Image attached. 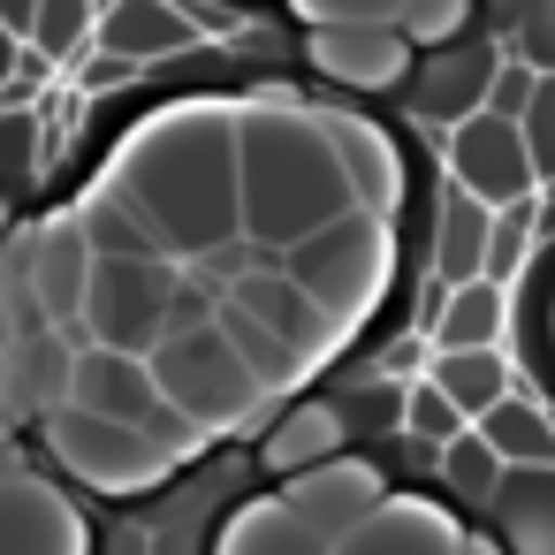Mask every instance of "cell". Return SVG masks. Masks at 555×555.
<instances>
[{
	"mask_svg": "<svg viewBox=\"0 0 555 555\" xmlns=\"http://www.w3.org/2000/svg\"><path fill=\"white\" fill-rule=\"evenodd\" d=\"M236 138H244V107H214V100L168 107L122 138L107 176L153 221L168 259H206L244 236V145Z\"/></svg>",
	"mask_w": 555,
	"mask_h": 555,
	"instance_id": "1",
	"label": "cell"
},
{
	"mask_svg": "<svg viewBox=\"0 0 555 555\" xmlns=\"http://www.w3.org/2000/svg\"><path fill=\"white\" fill-rule=\"evenodd\" d=\"M236 145H244V236L259 251H289L358 206L327 115L297 100H251Z\"/></svg>",
	"mask_w": 555,
	"mask_h": 555,
	"instance_id": "2",
	"label": "cell"
},
{
	"mask_svg": "<svg viewBox=\"0 0 555 555\" xmlns=\"http://www.w3.org/2000/svg\"><path fill=\"white\" fill-rule=\"evenodd\" d=\"M282 267L358 335L373 312H380V297H388V267H396V236H388V214H365V206H350L343 221H327V229H312L305 244H289L282 251Z\"/></svg>",
	"mask_w": 555,
	"mask_h": 555,
	"instance_id": "3",
	"label": "cell"
},
{
	"mask_svg": "<svg viewBox=\"0 0 555 555\" xmlns=\"http://www.w3.org/2000/svg\"><path fill=\"white\" fill-rule=\"evenodd\" d=\"M153 373H160L168 403H183L206 434H244V426L267 411V388H259V373L236 358L221 312H214L206 327H176V335L153 350Z\"/></svg>",
	"mask_w": 555,
	"mask_h": 555,
	"instance_id": "4",
	"label": "cell"
},
{
	"mask_svg": "<svg viewBox=\"0 0 555 555\" xmlns=\"http://www.w3.org/2000/svg\"><path fill=\"white\" fill-rule=\"evenodd\" d=\"M183 289V267L168 251L153 259H100L92 267V297H85V327L92 343H115V350H160L168 343V305Z\"/></svg>",
	"mask_w": 555,
	"mask_h": 555,
	"instance_id": "5",
	"label": "cell"
},
{
	"mask_svg": "<svg viewBox=\"0 0 555 555\" xmlns=\"http://www.w3.org/2000/svg\"><path fill=\"white\" fill-rule=\"evenodd\" d=\"M47 441H54V456H62L85 487H100V494H145V487H160L168 464H176L145 426L100 418V411H85V403H62V411L47 418Z\"/></svg>",
	"mask_w": 555,
	"mask_h": 555,
	"instance_id": "6",
	"label": "cell"
},
{
	"mask_svg": "<svg viewBox=\"0 0 555 555\" xmlns=\"http://www.w3.org/2000/svg\"><path fill=\"white\" fill-rule=\"evenodd\" d=\"M502 62H509V47L494 31H464L449 47H426L418 69H411V85H403L411 92V115L434 122V130H456V122L487 115V92H494Z\"/></svg>",
	"mask_w": 555,
	"mask_h": 555,
	"instance_id": "7",
	"label": "cell"
},
{
	"mask_svg": "<svg viewBox=\"0 0 555 555\" xmlns=\"http://www.w3.org/2000/svg\"><path fill=\"white\" fill-rule=\"evenodd\" d=\"M441 138H449V145H441V153H449V183H464L472 198H487V206H525V198L547 191L525 122H509V115H472V122H456V130H441Z\"/></svg>",
	"mask_w": 555,
	"mask_h": 555,
	"instance_id": "8",
	"label": "cell"
},
{
	"mask_svg": "<svg viewBox=\"0 0 555 555\" xmlns=\"http://www.w3.org/2000/svg\"><path fill=\"white\" fill-rule=\"evenodd\" d=\"M92 267H100V251L85 244L77 214L39 221L31 244H24V297H31V320H47V327H85Z\"/></svg>",
	"mask_w": 555,
	"mask_h": 555,
	"instance_id": "9",
	"label": "cell"
},
{
	"mask_svg": "<svg viewBox=\"0 0 555 555\" xmlns=\"http://www.w3.org/2000/svg\"><path fill=\"white\" fill-rule=\"evenodd\" d=\"M305 54L343 92H403L418 69V47L403 24H335V31H312Z\"/></svg>",
	"mask_w": 555,
	"mask_h": 555,
	"instance_id": "10",
	"label": "cell"
},
{
	"mask_svg": "<svg viewBox=\"0 0 555 555\" xmlns=\"http://www.w3.org/2000/svg\"><path fill=\"white\" fill-rule=\"evenodd\" d=\"M282 502L343 547V540H350V532H358V525L388 502V479H380L365 456H350V449H343V456H327V464H312V472L282 479Z\"/></svg>",
	"mask_w": 555,
	"mask_h": 555,
	"instance_id": "11",
	"label": "cell"
},
{
	"mask_svg": "<svg viewBox=\"0 0 555 555\" xmlns=\"http://www.w3.org/2000/svg\"><path fill=\"white\" fill-rule=\"evenodd\" d=\"M229 297H236L244 312H259L274 335H289V343H297L312 365H327V358L350 343V327H343V320H335V312H327V305H320V297H312V289L289 274V267H251V274H244Z\"/></svg>",
	"mask_w": 555,
	"mask_h": 555,
	"instance_id": "12",
	"label": "cell"
},
{
	"mask_svg": "<svg viewBox=\"0 0 555 555\" xmlns=\"http://www.w3.org/2000/svg\"><path fill=\"white\" fill-rule=\"evenodd\" d=\"M160 373H153V358L145 350H115V343H85L77 350V388H69V403H85V411H100V418H122V426H145L153 411H160Z\"/></svg>",
	"mask_w": 555,
	"mask_h": 555,
	"instance_id": "13",
	"label": "cell"
},
{
	"mask_svg": "<svg viewBox=\"0 0 555 555\" xmlns=\"http://www.w3.org/2000/svg\"><path fill=\"white\" fill-rule=\"evenodd\" d=\"M85 517L47 487V479H24L9 472L0 479V555H85Z\"/></svg>",
	"mask_w": 555,
	"mask_h": 555,
	"instance_id": "14",
	"label": "cell"
},
{
	"mask_svg": "<svg viewBox=\"0 0 555 555\" xmlns=\"http://www.w3.org/2000/svg\"><path fill=\"white\" fill-rule=\"evenodd\" d=\"M327 138H335V153H343V176H350L358 206H365V214H396V206H403V191H411L403 145H396L373 115H350V107H335V115H327Z\"/></svg>",
	"mask_w": 555,
	"mask_h": 555,
	"instance_id": "15",
	"label": "cell"
},
{
	"mask_svg": "<svg viewBox=\"0 0 555 555\" xmlns=\"http://www.w3.org/2000/svg\"><path fill=\"white\" fill-rule=\"evenodd\" d=\"M472 540L456 532L449 509H434L426 494H388L335 555H464Z\"/></svg>",
	"mask_w": 555,
	"mask_h": 555,
	"instance_id": "16",
	"label": "cell"
},
{
	"mask_svg": "<svg viewBox=\"0 0 555 555\" xmlns=\"http://www.w3.org/2000/svg\"><path fill=\"white\" fill-rule=\"evenodd\" d=\"M191 39H198V24H191L183 0H107V9H100V54H115L130 69L168 62Z\"/></svg>",
	"mask_w": 555,
	"mask_h": 555,
	"instance_id": "17",
	"label": "cell"
},
{
	"mask_svg": "<svg viewBox=\"0 0 555 555\" xmlns=\"http://www.w3.org/2000/svg\"><path fill=\"white\" fill-rule=\"evenodd\" d=\"M487 509H494L502 555H555V464H509Z\"/></svg>",
	"mask_w": 555,
	"mask_h": 555,
	"instance_id": "18",
	"label": "cell"
},
{
	"mask_svg": "<svg viewBox=\"0 0 555 555\" xmlns=\"http://www.w3.org/2000/svg\"><path fill=\"white\" fill-rule=\"evenodd\" d=\"M358 434H350V418H343V396L327 403V396H312V403H289V418L267 434V472L274 479H297V472H312V464H327V456H343Z\"/></svg>",
	"mask_w": 555,
	"mask_h": 555,
	"instance_id": "19",
	"label": "cell"
},
{
	"mask_svg": "<svg viewBox=\"0 0 555 555\" xmlns=\"http://www.w3.org/2000/svg\"><path fill=\"white\" fill-rule=\"evenodd\" d=\"M487 244H494V206L472 198L464 183L441 191V214H434V282H479L487 274Z\"/></svg>",
	"mask_w": 555,
	"mask_h": 555,
	"instance_id": "20",
	"label": "cell"
},
{
	"mask_svg": "<svg viewBox=\"0 0 555 555\" xmlns=\"http://www.w3.org/2000/svg\"><path fill=\"white\" fill-rule=\"evenodd\" d=\"M214 555H335V540H327L320 525H305L282 494H267V502L229 509V525H221Z\"/></svg>",
	"mask_w": 555,
	"mask_h": 555,
	"instance_id": "21",
	"label": "cell"
},
{
	"mask_svg": "<svg viewBox=\"0 0 555 555\" xmlns=\"http://www.w3.org/2000/svg\"><path fill=\"white\" fill-rule=\"evenodd\" d=\"M77 335L69 327H47V320H31L24 335H16V403H31L39 418H54L62 403H69V388H77Z\"/></svg>",
	"mask_w": 555,
	"mask_h": 555,
	"instance_id": "22",
	"label": "cell"
},
{
	"mask_svg": "<svg viewBox=\"0 0 555 555\" xmlns=\"http://www.w3.org/2000/svg\"><path fill=\"white\" fill-rule=\"evenodd\" d=\"M426 335H434V350H502V335H509V282H494V274L456 282Z\"/></svg>",
	"mask_w": 555,
	"mask_h": 555,
	"instance_id": "23",
	"label": "cell"
},
{
	"mask_svg": "<svg viewBox=\"0 0 555 555\" xmlns=\"http://www.w3.org/2000/svg\"><path fill=\"white\" fill-rule=\"evenodd\" d=\"M69 214H77V229H85V244H92L100 259H153V251H160L153 221L130 206V191H122L115 176H100V183H92Z\"/></svg>",
	"mask_w": 555,
	"mask_h": 555,
	"instance_id": "24",
	"label": "cell"
},
{
	"mask_svg": "<svg viewBox=\"0 0 555 555\" xmlns=\"http://www.w3.org/2000/svg\"><path fill=\"white\" fill-rule=\"evenodd\" d=\"M221 327H229L236 358H244V365L259 373V388H267V396H289V388H305V380L320 373V365H312V358H305V350H297L289 335H274V327H267L259 312H244L236 297L221 305Z\"/></svg>",
	"mask_w": 555,
	"mask_h": 555,
	"instance_id": "25",
	"label": "cell"
},
{
	"mask_svg": "<svg viewBox=\"0 0 555 555\" xmlns=\"http://www.w3.org/2000/svg\"><path fill=\"white\" fill-rule=\"evenodd\" d=\"M426 380H441L456 403H464V418L479 426L517 380H509V358L502 350H434V365H426Z\"/></svg>",
	"mask_w": 555,
	"mask_h": 555,
	"instance_id": "26",
	"label": "cell"
},
{
	"mask_svg": "<svg viewBox=\"0 0 555 555\" xmlns=\"http://www.w3.org/2000/svg\"><path fill=\"white\" fill-rule=\"evenodd\" d=\"M479 434H487L509 464H555V411H547L540 396H525V388H509V396L479 418Z\"/></svg>",
	"mask_w": 555,
	"mask_h": 555,
	"instance_id": "27",
	"label": "cell"
},
{
	"mask_svg": "<svg viewBox=\"0 0 555 555\" xmlns=\"http://www.w3.org/2000/svg\"><path fill=\"white\" fill-rule=\"evenodd\" d=\"M434 464H441V487H449L456 502H472V509H487V502L502 494V479H509V456H502L479 426H464V434H456Z\"/></svg>",
	"mask_w": 555,
	"mask_h": 555,
	"instance_id": "28",
	"label": "cell"
},
{
	"mask_svg": "<svg viewBox=\"0 0 555 555\" xmlns=\"http://www.w3.org/2000/svg\"><path fill=\"white\" fill-rule=\"evenodd\" d=\"M24 47H39L47 62H77L85 47H100V0H39Z\"/></svg>",
	"mask_w": 555,
	"mask_h": 555,
	"instance_id": "29",
	"label": "cell"
},
{
	"mask_svg": "<svg viewBox=\"0 0 555 555\" xmlns=\"http://www.w3.org/2000/svg\"><path fill=\"white\" fill-rule=\"evenodd\" d=\"M547 244V221H540V198L525 206H494V244H487V274L494 282H525L532 251Z\"/></svg>",
	"mask_w": 555,
	"mask_h": 555,
	"instance_id": "30",
	"label": "cell"
},
{
	"mask_svg": "<svg viewBox=\"0 0 555 555\" xmlns=\"http://www.w3.org/2000/svg\"><path fill=\"white\" fill-rule=\"evenodd\" d=\"M343 418H350V434H403V418H411V380L373 373L365 388L343 396Z\"/></svg>",
	"mask_w": 555,
	"mask_h": 555,
	"instance_id": "31",
	"label": "cell"
},
{
	"mask_svg": "<svg viewBox=\"0 0 555 555\" xmlns=\"http://www.w3.org/2000/svg\"><path fill=\"white\" fill-rule=\"evenodd\" d=\"M464 426H472V418H464V403H456L441 380H426V373H418V380H411V418H403V434H411V441H434V449H449Z\"/></svg>",
	"mask_w": 555,
	"mask_h": 555,
	"instance_id": "32",
	"label": "cell"
},
{
	"mask_svg": "<svg viewBox=\"0 0 555 555\" xmlns=\"http://www.w3.org/2000/svg\"><path fill=\"white\" fill-rule=\"evenodd\" d=\"M479 9H487V0H411V9H403V31H411V47L426 54V47H449V39H464Z\"/></svg>",
	"mask_w": 555,
	"mask_h": 555,
	"instance_id": "33",
	"label": "cell"
},
{
	"mask_svg": "<svg viewBox=\"0 0 555 555\" xmlns=\"http://www.w3.org/2000/svg\"><path fill=\"white\" fill-rule=\"evenodd\" d=\"M289 9H297V24L335 31V24H403L411 0H289Z\"/></svg>",
	"mask_w": 555,
	"mask_h": 555,
	"instance_id": "34",
	"label": "cell"
},
{
	"mask_svg": "<svg viewBox=\"0 0 555 555\" xmlns=\"http://www.w3.org/2000/svg\"><path fill=\"white\" fill-rule=\"evenodd\" d=\"M145 434H153V441H160V449H168L176 464H191V456H198V449L214 441V434H206V426H198V418H191L183 403H168V396H160V411L145 418Z\"/></svg>",
	"mask_w": 555,
	"mask_h": 555,
	"instance_id": "35",
	"label": "cell"
},
{
	"mask_svg": "<svg viewBox=\"0 0 555 555\" xmlns=\"http://www.w3.org/2000/svg\"><path fill=\"white\" fill-rule=\"evenodd\" d=\"M509 54H525L540 77H555V0H532L525 24L509 31Z\"/></svg>",
	"mask_w": 555,
	"mask_h": 555,
	"instance_id": "36",
	"label": "cell"
},
{
	"mask_svg": "<svg viewBox=\"0 0 555 555\" xmlns=\"http://www.w3.org/2000/svg\"><path fill=\"white\" fill-rule=\"evenodd\" d=\"M532 92H540V69H532L525 54H509V62H502V77H494V92H487V115H509V122H525Z\"/></svg>",
	"mask_w": 555,
	"mask_h": 555,
	"instance_id": "37",
	"label": "cell"
},
{
	"mask_svg": "<svg viewBox=\"0 0 555 555\" xmlns=\"http://www.w3.org/2000/svg\"><path fill=\"white\" fill-rule=\"evenodd\" d=\"M525 138H532L540 183H555V77H540V92H532V107H525Z\"/></svg>",
	"mask_w": 555,
	"mask_h": 555,
	"instance_id": "38",
	"label": "cell"
},
{
	"mask_svg": "<svg viewBox=\"0 0 555 555\" xmlns=\"http://www.w3.org/2000/svg\"><path fill=\"white\" fill-rule=\"evenodd\" d=\"M426 365H434V335H396V343L380 350V373H388V380H418Z\"/></svg>",
	"mask_w": 555,
	"mask_h": 555,
	"instance_id": "39",
	"label": "cell"
},
{
	"mask_svg": "<svg viewBox=\"0 0 555 555\" xmlns=\"http://www.w3.org/2000/svg\"><path fill=\"white\" fill-rule=\"evenodd\" d=\"M525 9H532V0H487V16H494V31H517V24H525Z\"/></svg>",
	"mask_w": 555,
	"mask_h": 555,
	"instance_id": "40",
	"label": "cell"
},
{
	"mask_svg": "<svg viewBox=\"0 0 555 555\" xmlns=\"http://www.w3.org/2000/svg\"><path fill=\"white\" fill-rule=\"evenodd\" d=\"M16 396V343H0V403Z\"/></svg>",
	"mask_w": 555,
	"mask_h": 555,
	"instance_id": "41",
	"label": "cell"
},
{
	"mask_svg": "<svg viewBox=\"0 0 555 555\" xmlns=\"http://www.w3.org/2000/svg\"><path fill=\"white\" fill-rule=\"evenodd\" d=\"M107 555H153V540H145V532H122V540H115Z\"/></svg>",
	"mask_w": 555,
	"mask_h": 555,
	"instance_id": "42",
	"label": "cell"
},
{
	"mask_svg": "<svg viewBox=\"0 0 555 555\" xmlns=\"http://www.w3.org/2000/svg\"><path fill=\"white\" fill-rule=\"evenodd\" d=\"M464 555H494V547H479V540H472V547H464Z\"/></svg>",
	"mask_w": 555,
	"mask_h": 555,
	"instance_id": "43",
	"label": "cell"
}]
</instances>
